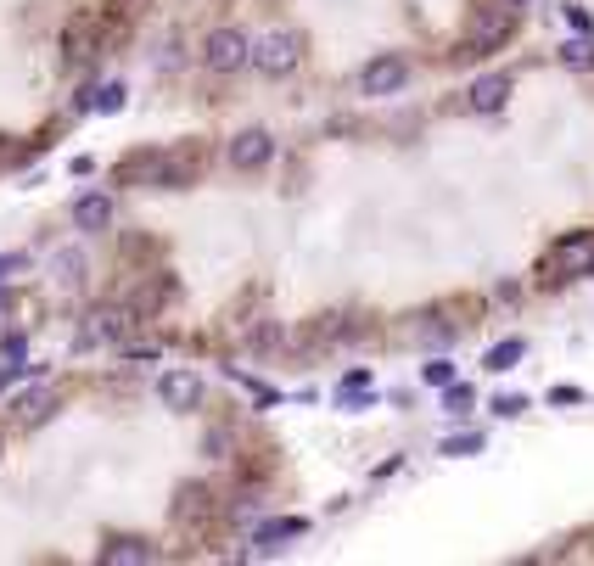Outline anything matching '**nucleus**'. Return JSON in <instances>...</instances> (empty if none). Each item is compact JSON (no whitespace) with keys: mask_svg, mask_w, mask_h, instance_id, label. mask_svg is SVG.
Segmentation results:
<instances>
[{"mask_svg":"<svg viewBox=\"0 0 594 566\" xmlns=\"http://www.w3.org/2000/svg\"><path fill=\"white\" fill-rule=\"evenodd\" d=\"M466 410H471V387L449 382L443 387V415H466Z\"/></svg>","mask_w":594,"mask_h":566,"instance_id":"24","label":"nucleus"},{"mask_svg":"<svg viewBox=\"0 0 594 566\" xmlns=\"http://www.w3.org/2000/svg\"><path fill=\"white\" fill-rule=\"evenodd\" d=\"M404 85H410V62L398 57V51H382V57H370L365 68H359V96L365 101H387Z\"/></svg>","mask_w":594,"mask_h":566,"instance_id":"5","label":"nucleus"},{"mask_svg":"<svg viewBox=\"0 0 594 566\" xmlns=\"http://www.w3.org/2000/svg\"><path fill=\"white\" fill-rule=\"evenodd\" d=\"M29 269V253H0V286L12 281V275H23Z\"/></svg>","mask_w":594,"mask_h":566,"instance_id":"26","label":"nucleus"},{"mask_svg":"<svg viewBox=\"0 0 594 566\" xmlns=\"http://www.w3.org/2000/svg\"><path fill=\"white\" fill-rule=\"evenodd\" d=\"M51 415H57V387H34V393H23L12 404L17 426H40V421H51Z\"/></svg>","mask_w":594,"mask_h":566,"instance_id":"13","label":"nucleus"},{"mask_svg":"<svg viewBox=\"0 0 594 566\" xmlns=\"http://www.w3.org/2000/svg\"><path fill=\"white\" fill-rule=\"evenodd\" d=\"M247 62H253L264 79H286V73H297V62H303V34L292 29H264L247 40Z\"/></svg>","mask_w":594,"mask_h":566,"instance_id":"2","label":"nucleus"},{"mask_svg":"<svg viewBox=\"0 0 594 566\" xmlns=\"http://www.w3.org/2000/svg\"><path fill=\"white\" fill-rule=\"evenodd\" d=\"M202 393H208V387H202L197 370H169V376L157 382V398H163V410H174V415H191V410L202 404Z\"/></svg>","mask_w":594,"mask_h":566,"instance_id":"8","label":"nucleus"},{"mask_svg":"<svg viewBox=\"0 0 594 566\" xmlns=\"http://www.w3.org/2000/svg\"><path fill=\"white\" fill-rule=\"evenodd\" d=\"M124 101H129L124 85H101L90 90V113H124Z\"/></svg>","mask_w":594,"mask_h":566,"instance_id":"21","label":"nucleus"},{"mask_svg":"<svg viewBox=\"0 0 594 566\" xmlns=\"http://www.w3.org/2000/svg\"><path fill=\"white\" fill-rule=\"evenodd\" d=\"M561 62H566V68H578V73H589L594 68V40H589V34H572V40L561 45Z\"/></svg>","mask_w":594,"mask_h":566,"instance_id":"19","label":"nucleus"},{"mask_svg":"<svg viewBox=\"0 0 594 566\" xmlns=\"http://www.w3.org/2000/svg\"><path fill=\"white\" fill-rule=\"evenodd\" d=\"M303 533H309V522H303V516H275V522L253 527V544L275 550V544H286V538H303Z\"/></svg>","mask_w":594,"mask_h":566,"instance_id":"16","label":"nucleus"},{"mask_svg":"<svg viewBox=\"0 0 594 566\" xmlns=\"http://www.w3.org/2000/svg\"><path fill=\"white\" fill-rule=\"evenodd\" d=\"M202 449H213V460H225V449H230V432H225V426H219V432H208V438H202Z\"/></svg>","mask_w":594,"mask_h":566,"instance_id":"28","label":"nucleus"},{"mask_svg":"<svg viewBox=\"0 0 594 566\" xmlns=\"http://www.w3.org/2000/svg\"><path fill=\"white\" fill-rule=\"evenodd\" d=\"M124 180L129 185H146V191H185L191 185V157L180 152H141V157H129L124 163Z\"/></svg>","mask_w":594,"mask_h":566,"instance_id":"3","label":"nucleus"},{"mask_svg":"<svg viewBox=\"0 0 594 566\" xmlns=\"http://www.w3.org/2000/svg\"><path fill=\"white\" fill-rule=\"evenodd\" d=\"M101 561L107 566H146V561H157V550L146 538H107V544H101Z\"/></svg>","mask_w":594,"mask_h":566,"instance_id":"15","label":"nucleus"},{"mask_svg":"<svg viewBox=\"0 0 594 566\" xmlns=\"http://www.w3.org/2000/svg\"><path fill=\"white\" fill-rule=\"evenodd\" d=\"M438 454H449V460H471V454H482V432H454V438L438 443Z\"/></svg>","mask_w":594,"mask_h":566,"instance_id":"20","label":"nucleus"},{"mask_svg":"<svg viewBox=\"0 0 594 566\" xmlns=\"http://www.w3.org/2000/svg\"><path fill=\"white\" fill-rule=\"evenodd\" d=\"M510 90H516V79H510V73H488V79H471L466 107H471V113H499V107L510 101Z\"/></svg>","mask_w":594,"mask_h":566,"instance_id":"11","label":"nucleus"},{"mask_svg":"<svg viewBox=\"0 0 594 566\" xmlns=\"http://www.w3.org/2000/svg\"><path fill=\"white\" fill-rule=\"evenodd\" d=\"M269 157H275V135H269V129H241V135H230V169L253 174V169H264Z\"/></svg>","mask_w":594,"mask_h":566,"instance_id":"10","label":"nucleus"},{"mask_svg":"<svg viewBox=\"0 0 594 566\" xmlns=\"http://www.w3.org/2000/svg\"><path fill=\"white\" fill-rule=\"evenodd\" d=\"M510 6H527V0H510Z\"/></svg>","mask_w":594,"mask_h":566,"instance_id":"30","label":"nucleus"},{"mask_svg":"<svg viewBox=\"0 0 594 566\" xmlns=\"http://www.w3.org/2000/svg\"><path fill=\"white\" fill-rule=\"evenodd\" d=\"M583 387H550V404H578Z\"/></svg>","mask_w":594,"mask_h":566,"instance_id":"29","label":"nucleus"},{"mask_svg":"<svg viewBox=\"0 0 594 566\" xmlns=\"http://www.w3.org/2000/svg\"><path fill=\"white\" fill-rule=\"evenodd\" d=\"M135 303H101V309L85 314V326H79V348H118V342L135 331Z\"/></svg>","mask_w":594,"mask_h":566,"instance_id":"4","label":"nucleus"},{"mask_svg":"<svg viewBox=\"0 0 594 566\" xmlns=\"http://www.w3.org/2000/svg\"><path fill=\"white\" fill-rule=\"evenodd\" d=\"M51 269H57L62 286H79V281H85V258H79V253H57V258H51Z\"/></svg>","mask_w":594,"mask_h":566,"instance_id":"22","label":"nucleus"},{"mask_svg":"<svg viewBox=\"0 0 594 566\" xmlns=\"http://www.w3.org/2000/svg\"><path fill=\"white\" fill-rule=\"evenodd\" d=\"M202 68L208 73H241L247 68V34L241 29H213L202 40Z\"/></svg>","mask_w":594,"mask_h":566,"instance_id":"6","label":"nucleus"},{"mask_svg":"<svg viewBox=\"0 0 594 566\" xmlns=\"http://www.w3.org/2000/svg\"><path fill=\"white\" fill-rule=\"evenodd\" d=\"M550 269H555V281H578V275H594V230H578V236H566L555 241V253H550Z\"/></svg>","mask_w":594,"mask_h":566,"instance_id":"7","label":"nucleus"},{"mask_svg":"<svg viewBox=\"0 0 594 566\" xmlns=\"http://www.w3.org/2000/svg\"><path fill=\"white\" fill-rule=\"evenodd\" d=\"M354 337H359L354 314H320L309 326V348H337V342H354Z\"/></svg>","mask_w":594,"mask_h":566,"instance_id":"12","label":"nucleus"},{"mask_svg":"<svg viewBox=\"0 0 594 566\" xmlns=\"http://www.w3.org/2000/svg\"><path fill=\"white\" fill-rule=\"evenodd\" d=\"M527 354V342L522 337H505V342H494V348H488V359H482V365L494 370V376H505V370H516V359Z\"/></svg>","mask_w":594,"mask_h":566,"instance_id":"17","label":"nucleus"},{"mask_svg":"<svg viewBox=\"0 0 594 566\" xmlns=\"http://www.w3.org/2000/svg\"><path fill=\"white\" fill-rule=\"evenodd\" d=\"M241 337L253 342V348H275V342H281V331H275V320H264V314H258V320L241 331Z\"/></svg>","mask_w":594,"mask_h":566,"instance_id":"23","label":"nucleus"},{"mask_svg":"<svg viewBox=\"0 0 594 566\" xmlns=\"http://www.w3.org/2000/svg\"><path fill=\"white\" fill-rule=\"evenodd\" d=\"M510 34H516V6H510V0L477 6V17H471V29H466V40H460L454 57H494V51L510 45Z\"/></svg>","mask_w":594,"mask_h":566,"instance_id":"1","label":"nucleus"},{"mask_svg":"<svg viewBox=\"0 0 594 566\" xmlns=\"http://www.w3.org/2000/svg\"><path fill=\"white\" fill-rule=\"evenodd\" d=\"M213 510V494H202V488H180V499H174V522H197V516H208Z\"/></svg>","mask_w":594,"mask_h":566,"instance_id":"18","label":"nucleus"},{"mask_svg":"<svg viewBox=\"0 0 594 566\" xmlns=\"http://www.w3.org/2000/svg\"><path fill=\"white\" fill-rule=\"evenodd\" d=\"M522 410H527L522 393H499V398H494V415H522Z\"/></svg>","mask_w":594,"mask_h":566,"instance_id":"27","label":"nucleus"},{"mask_svg":"<svg viewBox=\"0 0 594 566\" xmlns=\"http://www.w3.org/2000/svg\"><path fill=\"white\" fill-rule=\"evenodd\" d=\"M68 219H73V230H90V236H101V230H113L118 202L107 197V191H85V197H73Z\"/></svg>","mask_w":594,"mask_h":566,"instance_id":"9","label":"nucleus"},{"mask_svg":"<svg viewBox=\"0 0 594 566\" xmlns=\"http://www.w3.org/2000/svg\"><path fill=\"white\" fill-rule=\"evenodd\" d=\"M421 382L426 387H449L454 382V365H449V359H432V365H421Z\"/></svg>","mask_w":594,"mask_h":566,"instance_id":"25","label":"nucleus"},{"mask_svg":"<svg viewBox=\"0 0 594 566\" xmlns=\"http://www.w3.org/2000/svg\"><path fill=\"white\" fill-rule=\"evenodd\" d=\"M62 57H68V68L96 57V23L90 17H73L68 29H62Z\"/></svg>","mask_w":594,"mask_h":566,"instance_id":"14","label":"nucleus"}]
</instances>
